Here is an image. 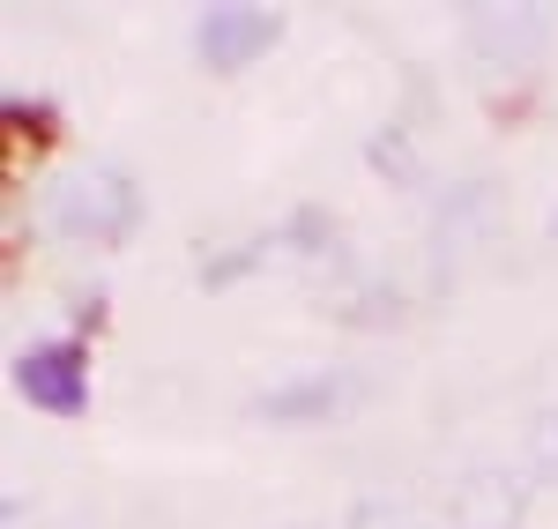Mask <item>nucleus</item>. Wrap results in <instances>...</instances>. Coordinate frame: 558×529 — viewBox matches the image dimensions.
I'll list each match as a JSON object with an SVG mask.
<instances>
[{"label": "nucleus", "instance_id": "nucleus-1", "mask_svg": "<svg viewBox=\"0 0 558 529\" xmlns=\"http://www.w3.org/2000/svg\"><path fill=\"white\" fill-rule=\"evenodd\" d=\"M142 224V187L120 165H68L45 187V231L75 247H120Z\"/></svg>", "mask_w": 558, "mask_h": 529}, {"label": "nucleus", "instance_id": "nucleus-9", "mask_svg": "<svg viewBox=\"0 0 558 529\" xmlns=\"http://www.w3.org/2000/svg\"><path fill=\"white\" fill-rule=\"evenodd\" d=\"M365 157H373V172L395 179V187H417V157H410V142H402V128H387L365 142Z\"/></svg>", "mask_w": 558, "mask_h": 529}, {"label": "nucleus", "instance_id": "nucleus-5", "mask_svg": "<svg viewBox=\"0 0 558 529\" xmlns=\"http://www.w3.org/2000/svg\"><path fill=\"white\" fill-rule=\"evenodd\" d=\"M15 388L38 402V410H83L89 402V358L83 344H68V336H45V344H31V351L15 358Z\"/></svg>", "mask_w": 558, "mask_h": 529}, {"label": "nucleus", "instance_id": "nucleus-3", "mask_svg": "<svg viewBox=\"0 0 558 529\" xmlns=\"http://www.w3.org/2000/svg\"><path fill=\"white\" fill-rule=\"evenodd\" d=\"M365 388H373V381H365L357 365H313V373H291V381L260 388L254 418H268V425H328V418L357 410Z\"/></svg>", "mask_w": 558, "mask_h": 529}, {"label": "nucleus", "instance_id": "nucleus-4", "mask_svg": "<svg viewBox=\"0 0 558 529\" xmlns=\"http://www.w3.org/2000/svg\"><path fill=\"white\" fill-rule=\"evenodd\" d=\"M276 38H283V15H276V8L216 0V8H202V15H194V52H202V68H216V75L254 68Z\"/></svg>", "mask_w": 558, "mask_h": 529}, {"label": "nucleus", "instance_id": "nucleus-7", "mask_svg": "<svg viewBox=\"0 0 558 529\" xmlns=\"http://www.w3.org/2000/svg\"><path fill=\"white\" fill-rule=\"evenodd\" d=\"M484 231H492V187H484V179H447L439 202H432V254L454 262Z\"/></svg>", "mask_w": 558, "mask_h": 529}, {"label": "nucleus", "instance_id": "nucleus-8", "mask_svg": "<svg viewBox=\"0 0 558 529\" xmlns=\"http://www.w3.org/2000/svg\"><path fill=\"white\" fill-rule=\"evenodd\" d=\"M521 462H529L536 485H558V402L529 418V447H521Z\"/></svg>", "mask_w": 558, "mask_h": 529}, {"label": "nucleus", "instance_id": "nucleus-6", "mask_svg": "<svg viewBox=\"0 0 558 529\" xmlns=\"http://www.w3.org/2000/svg\"><path fill=\"white\" fill-rule=\"evenodd\" d=\"M521 507H529V485H521L514 470L476 462L447 492V529H521Z\"/></svg>", "mask_w": 558, "mask_h": 529}, {"label": "nucleus", "instance_id": "nucleus-2", "mask_svg": "<svg viewBox=\"0 0 558 529\" xmlns=\"http://www.w3.org/2000/svg\"><path fill=\"white\" fill-rule=\"evenodd\" d=\"M462 45H470V60L484 75H529L551 52V15L529 8V0H507V8L492 0V8L462 15Z\"/></svg>", "mask_w": 558, "mask_h": 529}, {"label": "nucleus", "instance_id": "nucleus-10", "mask_svg": "<svg viewBox=\"0 0 558 529\" xmlns=\"http://www.w3.org/2000/svg\"><path fill=\"white\" fill-rule=\"evenodd\" d=\"M350 529H425V522H417L402 500H380V492H373V500L350 507Z\"/></svg>", "mask_w": 558, "mask_h": 529}, {"label": "nucleus", "instance_id": "nucleus-11", "mask_svg": "<svg viewBox=\"0 0 558 529\" xmlns=\"http://www.w3.org/2000/svg\"><path fill=\"white\" fill-rule=\"evenodd\" d=\"M551 231H558V209H551Z\"/></svg>", "mask_w": 558, "mask_h": 529}]
</instances>
